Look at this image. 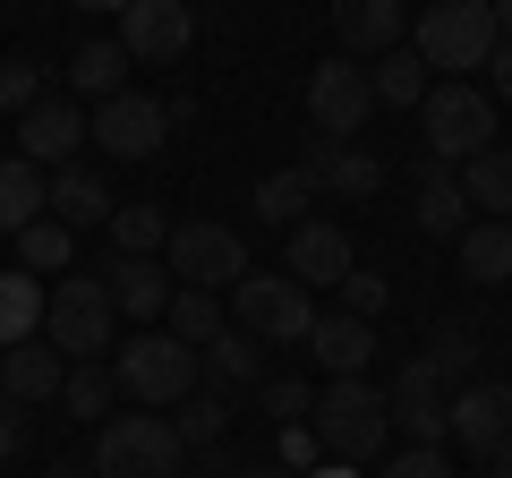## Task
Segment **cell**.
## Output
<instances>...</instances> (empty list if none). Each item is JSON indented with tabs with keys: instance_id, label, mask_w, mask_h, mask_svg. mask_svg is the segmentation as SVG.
I'll use <instances>...</instances> for the list:
<instances>
[{
	"instance_id": "obj_1",
	"label": "cell",
	"mask_w": 512,
	"mask_h": 478,
	"mask_svg": "<svg viewBox=\"0 0 512 478\" xmlns=\"http://www.w3.org/2000/svg\"><path fill=\"white\" fill-rule=\"evenodd\" d=\"M188 444L171 436L163 410H111L103 427H94V478H180Z\"/></svg>"
},
{
	"instance_id": "obj_2",
	"label": "cell",
	"mask_w": 512,
	"mask_h": 478,
	"mask_svg": "<svg viewBox=\"0 0 512 478\" xmlns=\"http://www.w3.org/2000/svg\"><path fill=\"white\" fill-rule=\"evenodd\" d=\"M111 385H120L137 410H180L188 393L205 385V376H197V350H188V342H171V333L146 325L137 342L111 350Z\"/></svg>"
},
{
	"instance_id": "obj_3",
	"label": "cell",
	"mask_w": 512,
	"mask_h": 478,
	"mask_svg": "<svg viewBox=\"0 0 512 478\" xmlns=\"http://www.w3.org/2000/svg\"><path fill=\"white\" fill-rule=\"evenodd\" d=\"M308 427H316V444H325V461H376L384 453V436H393V419H384V393L367 385V376H333L325 393H316V410H308Z\"/></svg>"
},
{
	"instance_id": "obj_4",
	"label": "cell",
	"mask_w": 512,
	"mask_h": 478,
	"mask_svg": "<svg viewBox=\"0 0 512 478\" xmlns=\"http://www.w3.org/2000/svg\"><path fill=\"white\" fill-rule=\"evenodd\" d=\"M111 325H120V308H111L103 274H60V282H43V342H52L60 359H103V350H111Z\"/></svg>"
},
{
	"instance_id": "obj_5",
	"label": "cell",
	"mask_w": 512,
	"mask_h": 478,
	"mask_svg": "<svg viewBox=\"0 0 512 478\" xmlns=\"http://www.w3.org/2000/svg\"><path fill=\"white\" fill-rule=\"evenodd\" d=\"M163 274L180 282V291H231V282L256 274V265H248V239H239L231 222H171Z\"/></svg>"
},
{
	"instance_id": "obj_6",
	"label": "cell",
	"mask_w": 512,
	"mask_h": 478,
	"mask_svg": "<svg viewBox=\"0 0 512 478\" xmlns=\"http://www.w3.org/2000/svg\"><path fill=\"white\" fill-rule=\"evenodd\" d=\"M410 52H419L427 69H453V77L487 69V52H495V9H487V0H427Z\"/></svg>"
},
{
	"instance_id": "obj_7",
	"label": "cell",
	"mask_w": 512,
	"mask_h": 478,
	"mask_svg": "<svg viewBox=\"0 0 512 478\" xmlns=\"http://www.w3.org/2000/svg\"><path fill=\"white\" fill-rule=\"evenodd\" d=\"M419 120H427V154L436 163H470V154L495 146V103L470 77H444L436 94H419Z\"/></svg>"
},
{
	"instance_id": "obj_8",
	"label": "cell",
	"mask_w": 512,
	"mask_h": 478,
	"mask_svg": "<svg viewBox=\"0 0 512 478\" xmlns=\"http://www.w3.org/2000/svg\"><path fill=\"white\" fill-rule=\"evenodd\" d=\"M231 316H239V333H256V342L274 350V342H308L316 299L299 291L291 274H239L231 282Z\"/></svg>"
},
{
	"instance_id": "obj_9",
	"label": "cell",
	"mask_w": 512,
	"mask_h": 478,
	"mask_svg": "<svg viewBox=\"0 0 512 478\" xmlns=\"http://www.w3.org/2000/svg\"><path fill=\"white\" fill-rule=\"evenodd\" d=\"M367 111H376V86H367L359 60H316V69H308V120H316V137L359 146Z\"/></svg>"
},
{
	"instance_id": "obj_10",
	"label": "cell",
	"mask_w": 512,
	"mask_h": 478,
	"mask_svg": "<svg viewBox=\"0 0 512 478\" xmlns=\"http://www.w3.org/2000/svg\"><path fill=\"white\" fill-rule=\"evenodd\" d=\"M444 436H461L478 461L504 453V444H512V385H504V376H470V385H453V393H444Z\"/></svg>"
},
{
	"instance_id": "obj_11",
	"label": "cell",
	"mask_w": 512,
	"mask_h": 478,
	"mask_svg": "<svg viewBox=\"0 0 512 478\" xmlns=\"http://www.w3.org/2000/svg\"><path fill=\"white\" fill-rule=\"evenodd\" d=\"M86 137L111 154V163H146L154 146L171 137V120H163V103L154 94H137V86H120L111 103H94V120H86Z\"/></svg>"
},
{
	"instance_id": "obj_12",
	"label": "cell",
	"mask_w": 512,
	"mask_h": 478,
	"mask_svg": "<svg viewBox=\"0 0 512 478\" xmlns=\"http://www.w3.org/2000/svg\"><path fill=\"white\" fill-rule=\"evenodd\" d=\"M299 171H308L316 197H333V205H367L384 188V163L367 146H342V137H308V146H299Z\"/></svg>"
},
{
	"instance_id": "obj_13",
	"label": "cell",
	"mask_w": 512,
	"mask_h": 478,
	"mask_svg": "<svg viewBox=\"0 0 512 478\" xmlns=\"http://www.w3.org/2000/svg\"><path fill=\"white\" fill-rule=\"evenodd\" d=\"M188 43H197V18H188V0H128L120 9V52L128 60H180Z\"/></svg>"
},
{
	"instance_id": "obj_14",
	"label": "cell",
	"mask_w": 512,
	"mask_h": 478,
	"mask_svg": "<svg viewBox=\"0 0 512 478\" xmlns=\"http://www.w3.org/2000/svg\"><path fill=\"white\" fill-rule=\"evenodd\" d=\"M359 265V248H350V231L342 222H325V214H308V222H291V265L282 274L299 282V291H333V282Z\"/></svg>"
},
{
	"instance_id": "obj_15",
	"label": "cell",
	"mask_w": 512,
	"mask_h": 478,
	"mask_svg": "<svg viewBox=\"0 0 512 478\" xmlns=\"http://www.w3.org/2000/svg\"><path fill=\"white\" fill-rule=\"evenodd\" d=\"M77 146H86V111H77V103H35V111H18V154H26L35 171L77 163Z\"/></svg>"
},
{
	"instance_id": "obj_16",
	"label": "cell",
	"mask_w": 512,
	"mask_h": 478,
	"mask_svg": "<svg viewBox=\"0 0 512 478\" xmlns=\"http://www.w3.org/2000/svg\"><path fill=\"white\" fill-rule=\"evenodd\" d=\"M384 419L402 427L410 444H427V453H436V436H444V385L419 368V359H410V368L384 385Z\"/></svg>"
},
{
	"instance_id": "obj_17",
	"label": "cell",
	"mask_w": 512,
	"mask_h": 478,
	"mask_svg": "<svg viewBox=\"0 0 512 478\" xmlns=\"http://www.w3.org/2000/svg\"><path fill=\"white\" fill-rule=\"evenodd\" d=\"M103 291H111V308H120V316L163 325V308H171V291H180V282H171L154 257H111V265H103Z\"/></svg>"
},
{
	"instance_id": "obj_18",
	"label": "cell",
	"mask_w": 512,
	"mask_h": 478,
	"mask_svg": "<svg viewBox=\"0 0 512 478\" xmlns=\"http://www.w3.org/2000/svg\"><path fill=\"white\" fill-rule=\"evenodd\" d=\"M197 376H205V385H214V393H256V385H265V376H274V368H265V342H256V333L222 325L214 342L197 350Z\"/></svg>"
},
{
	"instance_id": "obj_19",
	"label": "cell",
	"mask_w": 512,
	"mask_h": 478,
	"mask_svg": "<svg viewBox=\"0 0 512 478\" xmlns=\"http://www.w3.org/2000/svg\"><path fill=\"white\" fill-rule=\"evenodd\" d=\"M60 376H69V359H60L52 342H18V350H0V393H9V402H60Z\"/></svg>"
},
{
	"instance_id": "obj_20",
	"label": "cell",
	"mask_w": 512,
	"mask_h": 478,
	"mask_svg": "<svg viewBox=\"0 0 512 478\" xmlns=\"http://www.w3.org/2000/svg\"><path fill=\"white\" fill-rule=\"evenodd\" d=\"M43 214L69 222V231H94V222H111V188L94 180L86 163H60L52 180H43Z\"/></svg>"
},
{
	"instance_id": "obj_21",
	"label": "cell",
	"mask_w": 512,
	"mask_h": 478,
	"mask_svg": "<svg viewBox=\"0 0 512 478\" xmlns=\"http://www.w3.org/2000/svg\"><path fill=\"white\" fill-rule=\"evenodd\" d=\"M333 35L350 43V60L393 52V43H402V0H333Z\"/></svg>"
},
{
	"instance_id": "obj_22",
	"label": "cell",
	"mask_w": 512,
	"mask_h": 478,
	"mask_svg": "<svg viewBox=\"0 0 512 478\" xmlns=\"http://www.w3.org/2000/svg\"><path fill=\"white\" fill-rule=\"evenodd\" d=\"M308 350L325 359V376H359V368H367V350H376V325L333 308V316H316V325H308Z\"/></svg>"
},
{
	"instance_id": "obj_23",
	"label": "cell",
	"mask_w": 512,
	"mask_h": 478,
	"mask_svg": "<svg viewBox=\"0 0 512 478\" xmlns=\"http://www.w3.org/2000/svg\"><path fill=\"white\" fill-rule=\"evenodd\" d=\"M419 231L427 239H461L470 231V197H461V180L444 163H419Z\"/></svg>"
},
{
	"instance_id": "obj_24",
	"label": "cell",
	"mask_w": 512,
	"mask_h": 478,
	"mask_svg": "<svg viewBox=\"0 0 512 478\" xmlns=\"http://www.w3.org/2000/svg\"><path fill=\"white\" fill-rule=\"evenodd\" d=\"M453 180H461V197H470V205H487V222H512V146L470 154Z\"/></svg>"
},
{
	"instance_id": "obj_25",
	"label": "cell",
	"mask_w": 512,
	"mask_h": 478,
	"mask_svg": "<svg viewBox=\"0 0 512 478\" xmlns=\"http://www.w3.org/2000/svg\"><path fill=\"white\" fill-rule=\"evenodd\" d=\"M419 368L436 376L444 393H453V385H470V376H478V333L461 325V316H444V325L427 333V350H419Z\"/></svg>"
},
{
	"instance_id": "obj_26",
	"label": "cell",
	"mask_w": 512,
	"mask_h": 478,
	"mask_svg": "<svg viewBox=\"0 0 512 478\" xmlns=\"http://www.w3.org/2000/svg\"><path fill=\"white\" fill-rule=\"evenodd\" d=\"M256 222H274V231H291V222H308V205H316V180H308V171H265V180H256Z\"/></svg>"
},
{
	"instance_id": "obj_27",
	"label": "cell",
	"mask_w": 512,
	"mask_h": 478,
	"mask_svg": "<svg viewBox=\"0 0 512 478\" xmlns=\"http://www.w3.org/2000/svg\"><path fill=\"white\" fill-rule=\"evenodd\" d=\"M453 248H461V274H470V282H487V291L512 282V222H470Z\"/></svg>"
},
{
	"instance_id": "obj_28",
	"label": "cell",
	"mask_w": 512,
	"mask_h": 478,
	"mask_svg": "<svg viewBox=\"0 0 512 478\" xmlns=\"http://www.w3.org/2000/svg\"><path fill=\"white\" fill-rule=\"evenodd\" d=\"M43 333V274H0V350Z\"/></svg>"
},
{
	"instance_id": "obj_29",
	"label": "cell",
	"mask_w": 512,
	"mask_h": 478,
	"mask_svg": "<svg viewBox=\"0 0 512 478\" xmlns=\"http://www.w3.org/2000/svg\"><path fill=\"white\" fill-rule=\"evenodd\" d=\"M367 86H376V103H393V111H419V94H427V60L410 52V43H393V52H376Z\"/></svg>"
},
{
	"instance_id": "obj_30",
	"label": "cell",
	"mask_w": 512,
	"mask_h": 478,
	"mask_svg": "<svg viewBox=\"0 0 512 478\" xmlns=\"http://www.w3.org/2000/svg\"><path fill=\"white\" fill-rule=\"evenodd\" d=\"M111 402H120V385H111L103 359H69V376H60V410L103 427V419H111Z\"/></svg>"
},
{
	"instance_id": "obj_31",
	"label": "cell",
	"mask_w": 512,
	"mask_h": 478,
	"mask_svg": "<svg viewBox=\"0 0 512 478\" xmlns=\"http://www.w3.org/2000/svg\"><path fill=\"white\" fill-rule=\"evenodd\" d=\"M43 180H52V171H35L26 154H9V163H0V231H9V239L43 214Z\"/></svg>"
},
{
	"instance_id": "obj_32",
	"label": "cell",
	"mask_w": 512,
	"mask_h": 478,
	"mask_svg": "<svg viewBox=\"0 0 512 478\" xmlns=\"http://www.w3.org/2000/svg\"><path fill=\"white\" fill-rule=\"evenodd\" d=\"M69 86L86 94V103H111V94L128 86V52H120V43H77V60H69Z\"/></svg>"
},
{
	"instance_id": "obj_33",
	"label": "cell",
	"mask_w": 512,
	"mask_h": 478,
	"mask_svg": "<svg viewBox=\"0 0 512 478\" xmlns=\"http://www.w3.org/2000/svg\"><path fill=\"white\" fill-rule=\"evenodd\" d=\"M163 333H171V342H188V350H205L222 333V291H171Z\"/></svg>"
},
{
	"instance_id": "obj_34",
	"label": "cell",
	"mask_w": 512,
	"mask_h": 478,
	"mask_svg": "<svg viewBox=\"0 0 512 478\" xmlns=\"http://www.w3.org/2000/svg\"><path fill=\"white\" fill-rule=\"evenodd\" d=\"M69 257H77V231H69V222L35 214L18 231V265H26V274H69Z\"/></svg>"
},
{
	"instance_id": "obj_35",
	"label": "cell",
	"mask_w": 512,
	"mask_h": 478,
	"mask_svg": "<svg viewBox=\"0 0 512 478\" xmlns=\"http://www.w3.org/2000/svg\"><path fill=\"white\" fill-rule=\"evenodd\" d=\"M222 427H231V402H222V393H188V402L171 410V436H180L188 453H214Z\"/></svg>"
},
{
	"instance_id": "obj_36",
	"label": "cell",
	"mask_w": 512,
	"mask_h": 478,
	"mask_svg": "<svg viewBox=\"0 0 512 478\" xmlns=\"http://www.w3.org/2000/svg\"><path fill=\"white\" fill-rule=\"evenodd\" d=\"M171 239L163 205H111V257H154Z\"/></svg>"
},
{
	"instance_id": "obj_37",
	"label": "cell",
	"mask_w": 512,
	"mask_h": 478,
	"mask_svg": "<svg viewBox=\"0 0 512 478\" xmlns=\"http://www.w3.org/2000/svg\"><path fill=\"white\" fill-rule=\"evenodd\" d=\"M333 291H342V316H367V325H376V316H384V299H393V291H384V274H367V265H350V274L333 282Z\"/></svg>"
},
{
	"instance_id": "obj_38",
	"label": "cell",
	"mask_w": 512,
	"mask_h": 478,
	"mask_svg": "<svg viewBox=\"0 0 512 478\" xmlns=\"http://www.w3.org/2000/svg\"><path fill=\"white\" fill-rule=\"evenodd\" d=\"M256 402L274 410V427H291V419H308V410H316V393L299 385V376H265V385H256Z\"/></svg>"
},
{
	"instance_id": "obj_39",
	"label": "cell",
	"mask_w": 512,
	"mask_h": 478,
	"mask_svg": "<svg viewBox=\"0 0 512 478\" xmlns=\"http://www.w3.org/2000/svg\"><path fill=\"white\" fill-rule=\"evenodd\" d=\"M43 103V69L35 60H0V111H35Z\"/></svg>"
},
{
	"instance_id": "obj_40",
	"label": "cell",
	"mask_w": 512,
	"mask_h": 478,
	"mask_svg": "<svg viewBox=\"0 0 512 478\" xmlns=\"http://www.w3.org/2000/svg\"><path fill=\"white\" fill-rule=\"evenodd\" d=\"M274 453H282V470H291V478H308L316 461H325V444H316V427H308V419H291V427L274 436Z\"/></svg>"
},
{
	"instance_id": "obj_41",
	"label": "cell",
	"mask_w": 512,
	"mask_h": 478,
	"mask_svg": "<svg viewBox=\"0 0 512 478\" xmlns=\"http://www.w3.org/2000/svg\"><path fill=\"white\" fill-rule=\"evenodd\" d=\"M384 478H453V470H444V453L410 444V453H393V461H384Z\"/></svg>"
},
{
	"instance_id": "obj_42",
	"label": "cell",
	"mask_w": 512,
	"mask_h": 478,
	"mask_svg": "<svg viewBox=\"0 0 512 478\" xmlns=\"http://www.w3.org/2000/svg\"><path fill=\"white\" fill-rule=\"evenodd\" d=\"M18 453H26V410L9 402V393H0V470H9Z\"/></svg>"
},
{
	"instance_id": "obj_43",
	"label": "cell",
	"mask_w": 512,
	"mask_h": 478,
	"mask_svg": "<svg viewBox=\"0 0 512 478\" xmlns=\"http://www.w3.org/2000/svg\"><path fill=\"white\" fill-rule=\"evenodd\" d=\"M487 69H495V94L512 103V43H495V52H487Z\"/></svg>"
},
{
	"instance_id": "obj_44",
	"label": "cell",
	"mask_w": 512,
	"mask_h": 478,
	"mask_svg": "<svg viewBox=\"0 0 512 478\" xmlns=\"http://www.w3.org/2000/svg\"><path fill=\"white\" fill-rule=\"evenodd\" d=\"M495 9V43H512V0H487Z\"/></svg>"
},
{
	"instance_id": "obj_45",
	"label": "cell",
	"mask_w": 512,
	"mask_h": 478,
	"mask_svg": "<svg viewBox=\"0 0 512 478\" xmlns=\"http://www.w3.org/2000/svg\"><path fill=\"white\" fill-rule=\"evenodd\" d=\"M231 478H291L282 461H248V470H231Z\"/></svg>"
},
{
	"instance_id": "obj_46",
	"label": "cell",
	"mask_w": 512,
	"mask_h": 478,
	"mask_svg": "<svg viewBox=\"0 0 512 478\" xmlns=\"http://www.w3.org/2000/svg\"><path fill=\"white\" fill-rule=\"evenodd\" d=\"M43 478H94V470H86V461H52V470H43Z\"/></svg>"
},
{
	"instance_id": "obj_47",
	"label": "cell",
	"mask_w": 512,
	"mask_h": 478,
	"mask_svg": "<svg viewBox=\"0 0 512 478\" xmlns=\"http://www.w3.org/2000/svg\"><path fill=\"white\" fill-rule=\"evenodd\" d=\"M308 478H359V470H350V461H316Z\"/></svg>"
},
{
	"instance_id": "obj_48",
	"label": "cell",
	"mask_w": 512,
	"mask_h": 478,
	"mask_svg": "<svg viewBox=\"0 0 512 478\" xmlns=\"http://www.w3.org/2000/svg\"><path fill=\"white\" fill-rule=\"evenodd\" d=\"M487 478H512V444H504V453H487Z\"/></svg>"
},
{
	"instance_id": "obj_49",
	"label": "cell",
	"mask_w": 512,
	"mask_h": 478,
	"mask_svg": "<svg viewBox=\"0 0 512 478\" xmlns=\"http://www.w3.org/2000/svg\"><path fill=\"white\" fill-rule=\"evenodd\" d=\"M77 9H128V0H77Z\"/></svg>"
},
{
	"instance_id": "obj_50",
	"label": "cell",
	"mask_w": 512,
	"mask_h": 478,
	"mask_svg": "<svg viewBox=\"0 0 512 478\" xmlns=\"http://www.w3.org/2000/svg\"><path fill=\"white\" fill-rule=\"evenodd\" d=\"M0 478H9V470H0Z\"/></svg>"
}]
</instances>
